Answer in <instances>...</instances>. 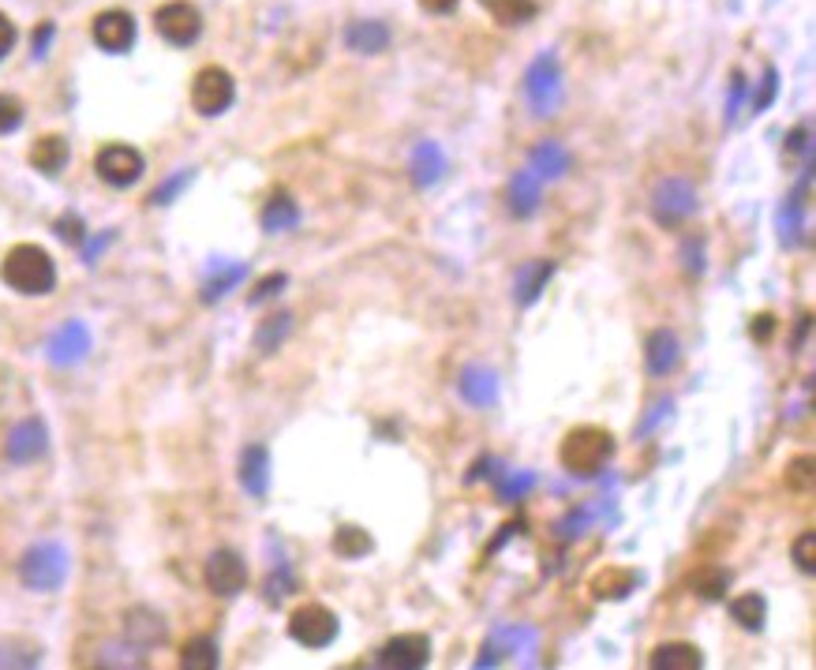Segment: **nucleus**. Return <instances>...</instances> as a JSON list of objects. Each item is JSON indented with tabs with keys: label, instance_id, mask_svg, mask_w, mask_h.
<instances>
[{
	"label": "nucleus",
	"instance_id": "1",
	"mask_svg": "<svg viewBox=\"0 0 816 670\" xmlns=\"http://www.w3.org/2000/svg\"><path fill=\"white\" fill-rule=\"evenodd\" d=\"M0 281L19 297H45L56 289V262L38 244H16L0 262Z\"/></svg>",
	"mask_w": 816,
	"mask_h": 670
},
{
	"label": "nucleus",
	"instance_id": "2",
	"mask_svg": "<svg viewBox=\"0 0 816 670\" xmlns=\"http://www.w3.org/2000/svg\"><path fill=\"white\" fill-rule=\"evenodd\" d=\"M614 457V435L607 427H596V423H585V427H574L558 446V461L569 476L592 480L599 476Z\"/></svg>",
	"mask_w": 816,
	"mask_h": 670
},
{
	"label": "nucleus",
	"instance_id": "3",
	"mask_svg": "<svg viewBox=\"0 0 816 670\" xmlns=\"http://www.w3.org/2000/svg\"><path fill=\"white\" fill-rule=\"evenodd\" d=\"M68 577V550L53 539L34 544L19 558V580H23L31 592H56Z\"/></svg>",
	"mask_w": 816,
	"mask_h": 670
},
{
	"label": "nucleus",
	"instance_id": "4",
	"mask_svg": "<svg viewBox=\"0 0 816 670\" xmlns=\"http://www.w3.org/2000/svg\"><path fill=\"white\" fill-rule=\"evenodd\" d=\"M525 102L539 121L550 113H558L562 105V68H558L555 53H539L525 72Z\"/></svg>",
	"mask_w": 816,
	"mask_h": 670
},
{
	"label": "nucleus",
	"instance_id": "5",
	"mask_svg": "<svg viewBox=\"0 0 816 670\" xmlns=\"http://www.w3.org/2000/svg\"><path fill=\"white\" fill-rule=\"evenodd\" d=\"M696 206H701L696 203V187L685 181V176H667V181L655 184L648 210H652L655 225H663V229H678L685 218H693Z\"/></svg>",
	"mask_w": 816,
	"mask_h": 670
},
{
	"label": "nucleus",
	"instance_id": "6",
	"mask_svg": "<svg viewBox=\"0 0 816 670\" xmlns=\"http://www.w3.org/2000/svg\"><path fill=\"white\" fill-rule=\"evenodd\" d=\"M338 633H341L338 615L322 604H300L289 615V637L303 648H330Z\"/></svg>",
	"mask_w": 816,
	"mask_h": 670
},
{
	"label": "nucleus",
	"instance_id": "7",
	"mask_svg": "<svg viewBox=\"0 0 816 670\" xmlns=\"http://www.w3.org/2000/svg\"><path fill=\"white\" fill-rule=\"evenodd\" d=\"M236 102V79L225 68L210 64L192 79V110L199 116H221Z\"/></svg>",
	"mask_w": 816,
	"mask_h": 670
},
{
	"label": "nucleus",
	"instance_id": "8",
	"mask_svg": "<svg viewBox=\"0 0 816 670\" xmlns=\"http://www.w3.org/2000/svg\"><path fill=\"white\" fill-rule=\"evenodd\" d=\"M154 31L176 49H188L203 34V12L188 0H169L154 12Z\"/></svg>",
	"mask_w": 816,
	"mask_h": 670
},
{
	"label": "nucleus",
	"instance_id": "9",
	"mask_svg": "<svg viewBox=\"0 0 816 670\" xmlns=\"http://www.w3.org/2000/svg\"><path fill=\"white\" fill-rule=\"evenodd\" d=\"M94 173L110 187H132L146 173V157L127 143H110L94 154Z\"/></svg>",
	"mask_w": 816,
	"mask_h": 670
},
{
	"label": "nucleus",
	"instance_id": "10",
	"mask_svg": "<svg viewBox=\"0 0 816 670\" xmlns=\"http://www.w3.org/2000/svg\"><path fill=\"white\" fill-rule=\"evenodd\" d=\"M206 588L221 599H233L248 588V561L236 555L233 547H218L206 558Z\"/></svg>",
	"mask_w": 816,
	"mask_h": 670
},
{
	"label": "nucleus",
	"instance_id": "11",
	"mask_svg": "<svg viewBox=\"0 0 816 670\" xmlns=\"http://www.w3.org/2000/svg\"><path fill=\"white\" fill-rule=\"evenodd\" d=\"M427 663H431V637L424 633L390 637L386 645L379 648V659H375L379 670H420Z\"/></svg>",
	"mask_w": 816,
	"mask_h": 670
},
{
	"label": "nucleus",
	"instance_id": "12",
	"mask_svg": "<svg viewBox=\"0 0 816 670\" xmlns=\"http://www.w3.org/2000/svg\"><path fill=\"white\" fill-rule=\"evenodd\" d=\"M91 34L94 45L105 49V53H127L135 45V16L124 12V8H105V12L94 16Z\"/></svg>",
	"mask_w": 816,
	"mask_h": 670
},
{
	"label": "nucleus",
	"instance_id": "13",
	"mask_svg": "<svg viewBox=\"0 0 816 670\" xmlns=\"http://www.w3.org/2000/svg\"><path fill=\"white\" fill-rule=\"evenodd\" d=\"M49 450V427L42 416H27L19 420L12 427V435H8V461L12 465H34V461H42Z\"/></svg>",
	"mask_w": 816,
	"mask_h": 670
},
{
	"label": "nucleus",
	"instance_id": "14",
	"mask_svg": "<svg viewBox=\"0 0 816 670\" xmlns=\"http://www.w3.org/2000/svg\"><path fill=\"white\" fill-rule=\"evenodd\" d=\"M86 352H91V330H86L83 322H64L45 344V357L53 368H72V363L83 360Z\"/></svg>",
	"mask_w": 816,
	"mask_h": 670
},
{
	"label": "nucleus",
	"instance_id": "15",
	"mask_svg": "<svg viewBox=\"0 0 816 670\" xmlns=\"http://www.w3.org/2000/svg\"><path fill=\"white\" fill-rule=\"evenodd\" d=\"M506 203H509V214L514 218H536L539 206H544V181L533 173V169H520L514 173V181L506 187Z\"/></svg>",
	"mask_w": 816,
	"mask_h": 670
},
{
	"label": "nucleus",
	"instance_id": "16",
	"mask_svg": "<svg viewBox=\"0 0 816 670\" xmlns=\"http://www.w3.org/2000/svg\"><path fill=\"white\" fill-rule=\"evenodd\" d=\"M457 393L468 401L472 409H490L498 405V374L484 368V363H468L457 379Z\"/></svg>",
	"mask_w": 816,
	"mask_h": 670
},
{
	"label": "nucleus",
	"instance_id": "17",
	"mask_svg": "<svg viewBox=\"0 0 816 670\" xmlns=\"http://www.w3.org/2000/svg\"><path fill=\"white\" fill-rule=\"evenodd\" d=\"M520 645H536L533 629L520 626H498L495 633L484 640V652H479L476 667H498L506 656H520Z\"/></svg>",
	"mask_w": 816,
	"mask_h": 670
},
{
	"label": "nucleus",
	"instance_id": "18",
	"mask_svg": "<svg viewBox=\"0 0 816 670\" xmlns=\"http://www.w3.org/2000/svg\"><path fill=\"white\" fill-rule=\"evenodd\" d=\"M240 487L248 491L251 498H267V491H270V450L262 446V442H251V446L240 453Z\"/></svg>",
	"mask_w": 816,
	"mask_h": 670
},
{
	"label": "nucleus",
	"instance_id": "19",
	"mask_svg": "<svg viewBox=\"0 0 816 670\" xmlns=\"http://www.w3.org/2000/svg\"><path fill=\"white\" fill-rule=\"evenodd\" d=\"M555 270H558V262H550V259H536V262L520 266L517 278H514V300H517V308H533V303L544 297L547 281L555 278Z\"/></svg>",
	"mask_w": 816,
	"mask_h": 670
},
{
	"label": "nucleus",
	"instance_id": "20",
	"mask_svg": "<svg viewBox=\"0 0 816 670\" xmlns=\"http://www.w3.org/2000/svg\"><path fill=\"white\" fill-rule=\"evenodd\" d=\"M641 585V574L629 566H607L592 577V596L599 604H622L626 596H633V588Z\"/></svg>",
	"mask_w": 816,
	"mask_h": 670
},
{
	"label": "nucleus",
	"instance_id": "21",
	"mask_svg": "<svg viewBox=\"0 0 816 670\" xmlns=\"http://www.w3.org/2000/svg\"><path fill=\"white\" fill-rule=\"evenodd\" d=\"M345 45L357 56H379L390 49V27L379 23V19H357V23L345 27Z\"/></svg>",
	"mask_w": 816,
	"mask_h": 670
},
{
	"label": "nucleus",
	"instance_id": "22",
	"mask_svg": "<svg viewBox=\"0 0 816 670\" xmlns=\"http://www.w3.org/2000/svg\"><path fill=\"white\" fill-rule=\"evenodd\" d=\"M678 360H682V349H678V338L671 330H652L644 341V368L648 374H655V379H663V374H671L678 368Z\"/></svg>",
	"mask_w": 816,
	"mask_h": 670
},
{
	"label": "nucleus",
	"instance_id": "23",
	"mask_svg": "<svg viewBox=\"0 0 816 670\" xmlns=\"http://www.w3.org/2000/svg\"><path fill=\"white\" fill-rule=\"evenodd\" d=\"M446 169H450V162H446V154H442V146L438 143H420L416 151H412V157H409V173H412V184L416 187H435L442 176H446Z\"/></svg>",
	"mask_w": 816,
	"mask_h": 670
},
{
	"label": "nucleus",
	"instance_id": "24",
	"mask_svg": "<svg viewBox=\"0 0 816 670\" xmlns=\"http://www.w3.org/2000/svg\"><path fill=\"white\" fill-rule=\"evenodd\" d=\"M124 633L140 648H157L165 637H169V629H165V618L154 615L151 607H135L124 615Z\"/></svg>",
	"mask_w": 816,
	"mask_h": 670
},
{
	"label": "nucleus",
	"instance_id": "25",
	"mask_svg": "<svg viewBox=\"0 0 816 670\" xmlns=\"http://www.w3.org/2000/svg\"><path fill=\"white\" fill-rule=\"evenodd\" d=\"M259 221H262V233H289L300 225V206L289 192H273L267 206H262Z\"/></svg>",
	"mask_w": 816,
	"mask_h": 670
},
{
	"label": "nucleus",
	"instance_id": "26",
	"mask_svg": "<svg viewBox=\"0 0 816 670\" xmlns=\"http://www.w3.org/2000/svg\"><path fill=\"white\" fill-rule=\"evenodd\" d=\"M569 165H574V157L562 143H539L533 157H528V169H533L539 181H558V176L569 173Z\"/></svg>",
	"mask_w": 816,
	"mask_h": 670
},
{
	"label": "nucleus",
	"instance_id": "27",
	"mask_svg": "<svg viewBox=\"0 0 816 670\" xmlns=\"http://www.w3.org/2000/svg\"><path fill=\"white\" fill-rule=\"evenodd\" d=\"M68 157H72V151H68V140H61V135H42V140L31 146V165L42 176L64 173Z\"/></svg>",
	"mask_w": 816,
	"mask_h": 670
},
{
	"label": "nucleus",
	"instance_id": "28",
	"mask_svg": "<svg viewBox=\"0 0 816 670\" xmlns=\"http://www.w3.org/2000/svg\"><path fill=\"white\" fill-rule=\"evenodd\" d=\"M648 667L652 670H701L704 656H701V648H693V645H660L648 656Z\"/></svg>",
	"mask_w": 816,
	"mask_h": 670
},
{
	"label": "nucleus",
	"instance_id": "29",
	"mask_svg": "<svg viewBox=\"0 0 816 670\" xmlns=\"http://www.w3.org/2000/svg\"><path fill=\"white\" fill-rule=\"evenodd\" d=\"M685 585H690L693 596H701V599H707V604H715V599H723L726 588H731V569H723V566H696Z\"/></svg>",
	"mask_w": 816,
	"mask_h": 670
},
{
	"label": "nucleus",
	"instance_id": "30",
	"mask_svg": "<svg viewBox=\"0 0 816 670\" xmlns=\"http://www.w3.org/2000/svg\"><path fill=\"white\" fill-rule=\"evenodd\" d=\"M289 330H292V315L273 311L270 319H262L259 330H255V349H259L262 357H273V352L281 349V341L289 338Z\"/></svg>",
	"mask_w": 816,
	"mask_h": 670
},
{
	"label": "nucleus",
	"instance_id": "31",
	"mask_svg": "<svg viewBox=\"0 0 816 670\" xmlns=\"http://www.w3.org/2000/svg\"><path fill=\"white\" fill-rule=\"evenodd\" d=\"M731 618L750 633H761L764 622H768V604H764L761 592H745L738 599H731Z\"/></svg>",
	"mask_w": 816,
	"mask_h": 670
},
{
	"label": "nucleus",
	"instance_id": "32",
	"mask_svg": "<svg viewBox=\"0 0 816 670\" xmlns=\"http://www.w3.org/2000/svg\"><path fill=\"white\" fill-rule=\"evenodd\" d=\"M244 274H248V266H244V262H229V266H221V270H214L210 278H206V285H203L199 300L203 303H218L221 297H229L236 285L244 281Z\"/></svg>",
	"mask_w": 816,
	"mask_h": 670
},
{
	"label": "nucleus",
	"instance_id": "33",
	"mask_svg": "<svg viewBox=\"0 0 816 670\" xmlns=\"http://www.w3.org/2000/svg\"><path fill=\"white\" fill-rule=\"evenodd\" d=\"M484 4L490 8V16H495L503 27H525L539 16L536 0H484Z\"/></svg>",
	"mask_w": 816,
	"mask_h": 670
},
{
	"label": "nucleus",
	"instance_id": "34",
	"mask_svg": "<svg viewBox=\"0 0 816 670\" xmlns=\"http://www.w3.org/2000/svg\"><path fill=\"white\" fill-rule=\"evenodd\" d=\"M375 550V539H371V532H363L357 525H341L333 532V555L341 558H363Z\"/></svg>",
	"mask_w": 816,
	"mask_h": 670
},
{
	"label": "nucleus",
	"instance_id": "35",
	"mask_svg": "<svg viewBox=\"0 0 816 670\" xmlns=\"http://www.w3.org/2000/svg\"><path fill=\"white\" fill-rule=\"evenodd\" d=\"M221 663L218 645L210 637H192L188 645L180 648V667L184 670H214Z\"/></svg>",
	"mask_w": 816,
	"mask_h": 670
},
{
	"label": "nucleus",
	"instance_id": "36",
	"mask_svg": "<svg viewBox=\"0 0 816 670\" xmlns=\"http://www.w3.org/2000/svg\"><path fill=\"white\" fill-rule=\"evenodd\" d=\"M42 663V648L31 640H4L0 645V667H38Z\"/></svg>",
	"mask_w": 816,
	"mask_h": 670
},
{
	"label": "nucleus",
	"instance_id": "37",
	"mask_svg": "<svg viewBox=\"0 0 816 670\" xmlns=\"http://www.w3.org/2000/svg\"><path fill=\"white\" fill-rule=\"evenodd\" d=\"M533 487H536V472H509V476H495V491L503 502L525 498Z\"/></svg>",
	"mask_w": 816,
	"mask_h": 670
},
{
	"label": "nucleus",
	"instance_id": "38",
	"mask_svg": "<svg viewBox=\"0 0 816 670\" xmlns=\"http://www.w3.org/2000/svg\"><path fill=\"white\" fill-rule=\"evenodd\" d=\"M813 472H816V465H813V457H794L791 465H786V487L791 491H798V495H809L813 491Z\"/></svg>",
	"mask_w": 816,
	"mask_h": 670
},
{
	"label": "nucleus",
	"instance_id": "39",
	"mask_svg": "<svg viewBox=\"0 0 816 670\" xmlns=\"http://www.w3.org/2000/svg\"><path fill=\"white\" fill-rule=\"evenodd\" d=\"M23 116H27V110L16 94H0V135L19 132V127H23Z\"/></svg>",
	"mask_w": 816,
	"mask_h": 670
},
{
	"label": "nucleus",
	"instance_id": "40",
	"mask_svg": "<svg viewBox=\"0 0 816 670\" xmlns=\"http://www.w3.org/2000/svg\"><path fill=\"white\" fill-rule=\"evenodd\" d=\"M791 555H794V566L813 577L816 574V532H802V536L794 539Z\"/></svg>",
	"mask_w": 816,
	"mask_h": 670
},
{
	"label": "nucleus",
	"instance_id": "41",
	"mask_svg": "<svg viewBox=\"0 0 816 670\" xmlns=\"http://www.w3.org/2000/svg\"><path fill=\"white\" fill-rule=\"evenodd\" d=\"M292 588H297V577H292V569L289 566H278L267 577V588H262V592H267V604H281V599L289 596Z\"/></svg>",
	"mask_w": 816,
	"mask_h": 670
},
{
	"label": "nucleus",
	"instance_id": "42",
	"mask_svg": "<svg viewBox=\"0 0 816 670\" xmlns=\"http://www.w3.org/2000/svg\"><path fill=\"white\" fill-rule=\"evenodd\" d=\"M745 94H750V83H745V72H742V68H734V72H731V94H726V124H734V121H738Z\"/></svg>",
	"mask_w": 816,
	"mask_h": 670
},
{
	"label": "nucleus",
	"instance_id": "43",
	"mask_svg": "<svg viewBox=\"0 0 816 670\" xmlns=\"http://www.w3.org/2000/svg\"><path fill=\"white\" fill-rule=\"evenodd\" d=\"M192 176H195L192 169H180V173H173L169 181H165V184L157 187V192L151 195V206H169V203L176 199V195H180L184 187L192 184Z\"/></svg>",
	"mask_w": 816,
	"mask_h": 670
},
{
	"label": "nucleus",
	"instance_id": "44",
	"mask_svg": "<svg viewBox=\"0 0 816 670\" xmlns=\"http://www.w3.org/2000/svg\"><path fill=\"white\" fill-rule=\"evenodd\" d=\"M775 94H779V72H775V68L768 64V72H764V83H756V91H753V113H764L768 110V105L775 102Z\"/></svg>",
	"mask_w": 816,
	"mask_h": 670
},
{
	"label": "nucleus",
	"instance_id": "45",
	"mask_svg": "<svg viewBox=\"0 0 816 670\" xmlns=\"http://www.w3.org/2000/svg\"><path fill=\"white\" fill-rule=\"evenodd\" d=\"M682 266L690 278H701L704 274V240L701 236H685L682 240Z\"/></svg>",
	"mask_w": 816,
	"mask_h": 670
},
{
	"label": "nucleus",
	"instance_id": "46",
	"mask_svg": "<svg viewBox=\"0 0 816 670\" xmlns=\"http://www.w3.org/2000/svg\"><path fill=\"white\" fill-rule=\"evenodd\" d=\"M786 157H802V162H809L813 157V127L809 124H798L791 135H786Z\"/></svg>",
	"mask_w": 816,
	"mask_h": 670
},
{
	"label": "nucleus",
	"instance_id": "47",
	"mask_svg": "<svg viewBox=\"0 0 816 670\" xmlns=\"http://www.w3.org/2000/svg\"><path fill=\"white\" fill-rule=\"evenodd\" d=\"M53 229H56V236H61L64 244H75V248L86 240V225H83L79 214H64V218H56Z\"/></svg>",
	"mask_w": 816,
	"mask_h": 670
},
{
	"label": "nucleus",
	"instance_id": "48",
	"mask_svg": "<svg viewBox=\"0 0 816 670\" xmlns=\"http://www.w3.org/2000/svg\"><path fill=\"white\" fill-rule=\"evenodd\" d=\"M285 285H289V278H285V274H267V278H262V281L251 289L248 303H267L270 297H278V292L285 289Z\"/></svg>",
	"mask_w": 816,
	"mask_h": 670
},
{
	"label": "nucleus",
	"instance_id": "49",
	"mask_svg": "<svg viewBox=\"0 0 816 670\" xmlns=\"http://www.w3.org/2000/svg\"><path fill=\"white\" fill-rule=\"evenodd\" d=\"M588 520H592V514H588V509H574V514H569L566 520H558V536H562V539L581 536V532L588 528Z\"/></svg>",
	"mask_w": 816,
	"mask_h": 670
},
{
	"label": "nucleus",
	"instance_id": "50",
	"mask_svg": "<svg viewBox=\"0 0 816 670\" xmlns=\"http://www.w3.org/2000/svg\"><path fill=\"white\" fill-rule=\"evenodd\" d=\"M667 412H674V405L671 401H660V405H655L652 412H648V420L641 423V427H637V439H644V435H652L655 427H660V423L667 420Z\"/></svg>",
	"mask_w": 816,
	"mask_h": 670
},
{
	"label": "nucleus",
	"instance_id": "51",
	"mask_svg": "<svg viewBox=\"0 0 816 670\" xmlns=\"http://www.w3.org/2000/svg\"><path fill=\"white\" fill-rule=\"evenodd\" d=\"M16 23H12V19H8L4 12H0V61H4V56L8 53H12V49H16Z\"/></svg>",
	"mask_w": 816,
	"mask_h": 670
},
{
	"label": "nucleus",
	"instance_id": "52",
	"mask_svg": "<svg viewBox=\"0 0 816 670\" xmlns=\"http://www.w3.org/2000/svg\"><path fill=\"white\" fill-rule=\"evenodd\" d=\"M750 333H753V341H772V333H775V315H772V311L756 315L753 327H750Z\"/></svg>",
	"mask_w": 816,
	"mask_h": 670
},
{
	"label": "nucleus",
	"instance_id": "53",
	"mask_svg": "<svg viewBox=\"0 0 816 670\" xmlns=\"http://www.w3.org/2000/svg\"><path fill=\"white\" fill-rule=\"evenodd\" d=\"M427 16H454L457 12V0H416Z\"/></svg>",
	"mask_w": 816,
	"mask_h": 670
},
{
	"label": "nucleus",
	"instance_id": "54",
	"mask_svg": "<svg viewBox=\"0 0 816 670\" xmlns=\"http://www.w3.org/2000/svg\"><path fill=\"white\" fill-rule=\"evenodd\" d=\"M49 42H53V23H38V31H34V56L38 61L45 56Z\"/></svg>",
	"mask_w": 816,
	"mask_h": 670
}]
</instances>
